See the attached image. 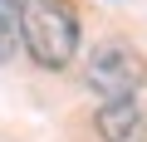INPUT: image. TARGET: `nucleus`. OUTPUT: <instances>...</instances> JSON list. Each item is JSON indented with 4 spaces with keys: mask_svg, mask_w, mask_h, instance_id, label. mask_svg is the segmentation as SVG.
Returning <instances> with one entry per match:
<instances>
[{
    "mask_svg": "<svg viewBox=\"0 0 147 142\" xmlns=\"http://www.w3.org/2000/svg\"><path fill=\"white\" fill-rule=\"evenodd\" d=\"M147 83V59L142 49H132L127 39H108L88 54V88L103 103H123Z\"/></svg>",
    "mask_w": 147,
    "mask_h": 142,
    "instance_id": "f03ea898",
    "label": "nucleus"
},
{
    "mask_svg": "<svg viewBox=\"0 0 147 142\" xmlns=\"http://www.w3.org/2000/svg\"><path fill=\"white\" fill-rule=\"evenodd\" d=\"M20 44V0H0V64Z\"/></svg>",
    "mask_w": 147,
    "mask_h": 142,
    "instance_id": "20e7f679",
    "label": "nucleus"
},
{
    "mask_svg": "<svg viewBox=\"0 0 147 142\" xmlns=\"http://www.w3.org/2000/svg\"><path fill=\"white\" fill-rule=\"evenodd\" d=\"M103 142H147V103L123 98V103H103L93 118Z\"/></svg>",
    "mask_w": 147,
    "mask_h": 142,
    "instance_id": "7ed1b4c3",
    "label": "nucleus"
},
{
    "mask_svg": "<svg viewBox=\"0 0 147 142\" xmlns=\"http://www.w3.org/2000/svg\"><path fill=\"white\" fill-rule=\"evenodd\" d=\"M20 44L39 69H69L79 54V15L69 0H20Z\"/></svg>",
    "mask_w": 147,
    "mask_h": 142,
    "instance_id": "f257e3e1",
    "label": "nucleus"
}]
</instances>
